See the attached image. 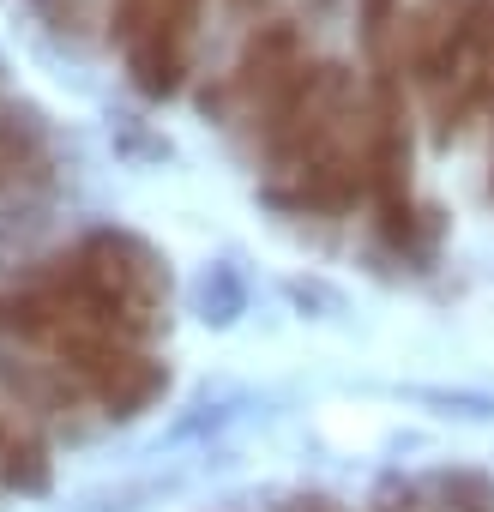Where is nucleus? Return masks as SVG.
<instances>
[{
    "mask_svg": "<svg viewBox=\"0 0 494 512\" xmlns=\"http://www.w3.org/2000/svg\"><path fill=\"white\" fill-rule=\"evenodd\" d=\"M19 284L43 308V344L67 326H97L151 344L169 314V260L133 229H85L79 241L31 260Z\"/></svg>",
    "mask_w": 494,
    "mask_h": 512,
    "instance_id": "1",
    "label": "nucleus"
},
{
    "mask_svg": "<svg viewBox=\"0 0 494 512\" xmlns=\"http://www.w3.org/2000/svg\"><path fill=\"white\" fill-rule=\"evenodd\" d=\"M43 356L79 386V398L91 404V410H103V416H139V410H151L163 392H169V368L145 350V344H133V338H121V332H97V326H67V332H55L49 344H43Z\"/></svg>",
    "mask_w": 494,
    "mask_h": 512,
    "instance_id": "2",
    "label": "nucleus"
},
{
    "mask_svg": "<svg viewBox=\"0 0 494 512\" xmlns=\"http://www.w3.org/2000/svg\"><path fill=\"white\" fill-rule=\"evenodd\" d=\"M205 0H145V13L127 37V73L145 97H175L187 79L193 31H199Z\"/></svg>",
    "mask_w": 494,
    "mask_h": 512,
    "instance_id": "3",
    "label": "nucleus"
},
{
    "mask_svg": "<svg viewBox=\"0 0 494 512\" xmlns=\"http://www.w3.org/2000/svg\"><path fill=\"white\" fill-rule=\"evenodd\" d=\"M308 61V49H302V31L290 25V19H272V25H260L254 37L241 43V55L229 61V73L217 79V91L205 97L211 109H223V115H254L296 67Z\"/></svg>",
    "mask_w": 494,
    "mask_h": 512,
    "instance_id": "4",
    "label": "nucleus"
},
{
    "mask_svg": "<svg viewBox=\"0 0 494 512\" xmlns=\"http://www.w3.org/2000/svg\"><path fill=\"white\" fill-rule=\"evenodd\" d=\"M55 151L31 109H0V199H19L31 187H49Z\"/></svg>",
    "mask_w": 494,
    "mask_h": 512,
    "instance_id": "5",
    "label": "nucleus"
},
{
    "mask_svg": "<svg viewBox=\"0 0 494 512\" xmlns=\"http://www.w3.org/2000/svg\"><path fill=\"white\" fill-rule=\"evenodd\" d=\"M55 458L37 422H25L7 398H0V488L7 494H49Z\"/></svg>",
    "mask_w": 494,
    "mask_h": 512,
    "instance_id": "6",
    "label": "nucleus"
},
{
    "mask_svg": "<svg viewBox=\"0 0 494 512\" xmlns=\"http://www.w3.org/2000/svg\"><path fill=\"white\" fill-rule=\"evenodd\" d=\"M482 109H494V31H488V49H482V67H476V79H470V91H464V103H458V115H452V133L446 139H458Z\"/></svg>",
    "mask_w": 494,
    "mask_h": 512,
    "instance_id": "7",
    "label": "nucleus"
},
{
    "mask_svg": "<svg viewBox=\"0 0 494 512\" xmlns=\"http://www.w3.org/2000/svg\"><path fill=\"white\" fill-rule=\"evenodd\" d=\"M440 506L446 512H494V488L476 470H458V476L440 482Z\"/></svg>",
    "mask_w": 494,
    "mask_h": 512,
    "instance_id": "8",
    "label": "nucleus"
},
{
    "mask_svg": "<svg viewBox=\"0 0 494 512\" xmlns=\"http://www.w3.org/2000/svg\"><path fill=\"white\" fill-rule=\"evenodd\" d=\"M139 13H145V0H109V37L127 43L133 25H139Z\"/></svg>",
    "mask_w": 494,
    "mask_h": 512,
    "instance_id": "9",
    "label": "nucleus"
}]
</instances>
